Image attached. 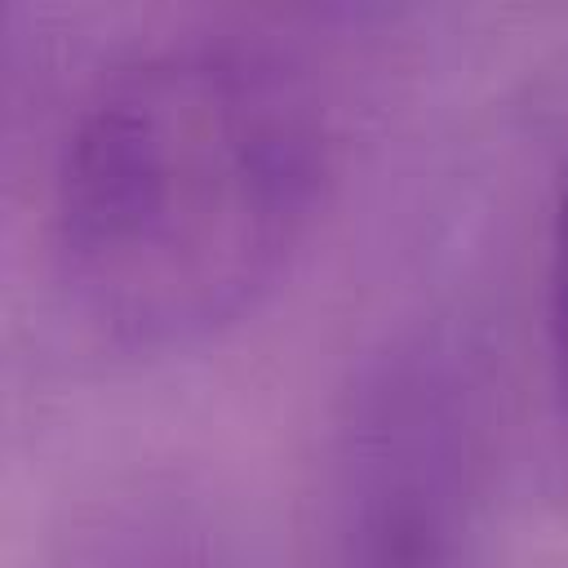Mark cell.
Returning a JSON list of instances; mask_svg holds the SVG:
<instances>
[{"instance_id":"6da1fadb","label":"cell","mask_w":568,"mask_h":568,"mask_svg":"<svg viewBox=\"0 0 568 568\" xmlns=\"http://www.w3.org/2000/svg\"><path fill=\"white\" fill-rule=\"evenodd\" d=\"M302 75L244 40H173L80 102L49 191V262L75 320L133 355L248 315L297 253L324 182Z\"/></svg>"},{"instance_id":"7a4b0ae2","label":"cell","mask_w":568,"mask_h":568,"mask_svg":"<svg viewBox=\"0 0 568 568\" xmlns=\"http://www.w3.org/2000/svg\"><path fill=\"white\" fill-rule=\"evenodd\" d=\"M484 493L479 408L453 351L373 355L333 439L328 568H470Z\"/></svg>"},{"instance_id":"3957f363","label":"cell","mask_w":568,"mask_h":568,"mask_svg":"<svg viewBox=\"0 0 568 568\" xmlns=\"http://www.w3.org/2000/svg\"><path fill=\"white\" fill-rule=\"evenodd\" d=\"M546 328H550V364L559 386V408L568 422V164L559 178L555 213H550V253H546Z\"/></svg>"}]
</instances>
